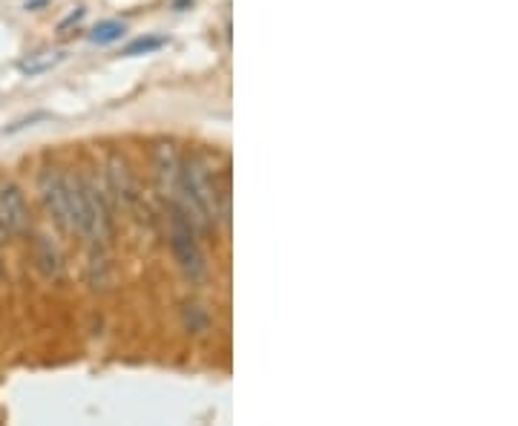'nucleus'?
<instances>
[{
  "label": "nucleus",
  "instance_id": "nucleus-11",
  "mask_svg": "<svg viewBox=\"0 0 518 426\" xmlns=\"http://www.w3.org/2000/svg\"><path fill=\"white\" fill-rule=\"evenodd\" d=\"M124 32H127V26L121 24V21H104V24H98L93 32H90V41H93V44H101V47H104V44H116Z\"/></svg>",
  "mask_w": 518,
  "mask_h": 426
},
{
  "label": "nucleus",
  "instance_id": "nucleus-3",
  "mask_svg": "<svg viewBox=\"0 0 518 426\" xmlns=\"http://www.w3.org/2000/svg\"><path fill=\"white\" fill-rule=\"evenodd\" d=\"M0 225L6 237H24L29 231V205L12 182H0Z\"/></svg>",
  "mask_w": 518,
  "mask_h": 426
},
{
  "label": "nucleus",
  "instance_id": "nucleus-6",
  "mask_svg": "<svg viewBox=\"0 0 518 426\" xmlns=\"http://www.w3.org/2000/svg\"><path fill=\"white\" fill-rule=\"evenodd\" d=\"M67 193H70V231L84 239H98L95 237V219L90 211V202L84 196L81 188V179H67Z\"/></svg>",
  "mask_w": 518,
  "mask_h": 426
},
{
  "label": "nucleus",
  "instance_id": "nucleus-2",
  "mask_svg": "<svg viewBox=\"0 0 518 426\" xmlns=\"http://www.w3.org/2000/svg\"><path fill=\"white\" fill-rule=\"evenodd\" d=\"M170 248H173V257L179 262V268L188 274L190 280H199L205 274V257H202V248L196 242V228L182 216V211H176L173 222H170Z\"/></svg>",
  "mask_w": 518,
  "mask_h": 426
},
{
  "label": "nucleus",
  "instance_id": "nucleus-14",
  "mask_svg": "<svg viewBox=\"0 0 518 426\" xmlns=\"http://www.w3.org/2000/svg\"><path fill=\"white\" fill-rule=\"evenodd\" d=\"M0 274H3V265H0Z\"/></svg>",
  "mask_w": 518,
  "mask_h": 426
},
{
  "label": "nucleus",
  "instance_id": "nucleus-7",
  "mask_svg": "<svg viewBox=\"0 0 518 426\" xmlns=\"http://www.w3.org/2000/svg\"><path fill=\"white\" fill-rule=\"evenodd\" d=\"M78 179H81V188H84V196H87L90 211H93L95 237L107 239L110 237V228H113V216H110V196H107V190L101 188L95 179H90V176H78Z\"/></svg>",
  "mask_w": 518,
  "mask_h": 426
},
{
  "label": "nucleus",
  "instance_id": "nucleus-9",
  "mask_svg": "<svg viewBox=\"0 0 518 426\" xmlns=\"http://www.w3.org/2000/svg\"><path fill=\"white\" fill-rule=\"evenodd\" d=\"M32 257H35V265L41 268L44 277H49V280H61L64 277V260H61L58 248L47 237H35V242H32Z\"/></svg>",
  "mask_w": 518,
  "mask_h": 426
},
{
  "label": "nucleus",
  "instance_id": "nucleus-5",
  "mask_svg": "<svg viewBox=\"0 0 518 426\" xmlns=\"http://www.w3.org/2000/svg\"><path fill=\"white\" fill-rule=\"evenodd\" d=\"M153 167H156V182L165 196H176L179 188V173H182V159L176 147L170 142H159L153 150Z\"/></svg>",
  "mask_w": 518,
  "mask_h": 426
},
{
  "label": "nucleus",
  "instance_id": "nucleus-10",
  "mask_svg": "<svg viewBox=\"0 0 518 426\" xmlns=\"http://www.w3.org/2000/svg\"><path fill=\"white\" fill-rule=\"evenodd\" d=\"M61 61H64V52H38V55L21 61V72H26V75H41V72L52 70Z\"/></svg>",
  "mask_w": 518,
  "mask_h": 426
},
{
  "label": "nucleus",
  "instance_id": "nucleus-1",
  "mask_svg": "<svg viewBox=\"0 0 518 426\" xmlns=\"http://www.w3.org/2000/svg\"><path fill=\"white\" fill-rule=\"evenodd\" d=\"M179 211L193 228H208L216 222V205H219V188L211 176V167L205 159L190 156L182 159V173H179Z\"/></svg>",
  "mask_w": 518,
  "mask_h": 426
},
{
  "label": "nucleus",
  "instance_id": "nucleus-4",
  "mask_svg": "<svg viewBox=\"0 0 518 426\" xmlns=\"http://www.w3.org/2000/svg\"><path fill=\"white\" fill-rule=\"evenodd\" d=\"M38 190H41V199L47 205L49 216L70 231V193H67V176L58 173V170H44L41 179H38Z\"/></svg>",
  "mask_w": 518,
  "mask_h": 426
},
{
  "label": "nucleus",
  "instance_id": "nucleus-13",
  "mask_svg": "<svg viewBox=\"0 0 518 426\" xmlns=\"http://www.w3.org/2000/svg\"><path fill=\"white\" fill-rule=\"evenodd\" d=\"M3 239H6V231H3V225H0V242H3Z\"/></svg>",
  "mask_w": 518,
  "mask_h": 426
},
{
  "label": "nucleus",
  "instance_id": "nucleus-12",
  "mask_svg": "<svg viewBox=\"0 0 518 426\" xmlns=\"http://www.w3.org/2000/svg\"><path fill=\"white\" fill-rule=\"evenodd\" d=\"M162 47H165V38H139L124 49V55H147V52H156Z\"/></svg>",
  "mask_w": 518,
  "mask_h": 426
},
{
  "label": "nucleus",
  "instance_id": "nucleus-8",
  "mask_svg": "<svg viewBox=\"0 0 518 426\" xmlns=\"http://www.w3.org/2000/svg\"><path fill=\"white\" fill-rule=\"evenodd\" d=\"M107 190L113 193V199H116L118 205H124V208H130V205L136 202L133 176H130V170H127V162L118 159V156H113L110 165H107Z\"/></svg>",
  "mask_w": 518,
  "mask_h": 426
}]
</instances>
